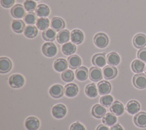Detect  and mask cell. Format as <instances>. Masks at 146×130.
Here are the masks:
<instances>
[{"mask_svg":"<svg viewBox=\"0 0 146 130\" xmlns=\"http://www.w3.org/2000/svg\"><path fill=\"white\" fill-rule=\"evenodd\" d=\"M64 89L63 86L60 84H54L49 89V94L54 98L58 99L62 97Z\"/></svg>","mask_w":146,"mask_h":130,"instance_id":"obj_10","label":"cell"},{"mask_svg":"<svg viewBox=\"0 0 146 130\" xmlns=\"http://www.w3.org/2000/svg\"><path fill=\"white\" fill-rule=\"evenodd\" d=\"M50 26L56 31H59L65 27L64 20L60 17H54L51 19Z\"/></svg>","mask_w":146,"mask_h":130,"instance_id":"obj_20","label":"cell"},{"mask_svg":"<svg viewBox=\"0 0 146 130\" xmlns=\"http://www.w3.org/2000/svg\"><path fill=\"white\" fill-rule=\"evenodd\" d=\"M76 50V46L71 42L64 43L62 47V52L66 55H71L73 54Z\"/></svg>","mask_w":146,"mask_h":130,"instance_id":"obj_29","label":"cell"},{"mask_svg":"<svg viewBox=\"0 0 146 130\" xmlns=\"http://www.w3.org/2000/svg\"><path fill=\"white\" fill-rule=\"evenodd\" d=\"M96 130H110V129L105 124H99Z\"/></svg>","mask_w":146,"mask_h":130,"instance_id":"obj_44","label":"cell"},{"mask_svg":"<svg viewBox=\"0 0 146 130\" xmlns=\"http://www.w3.org/2000/svg\"><path fill=\"white\" fill-rule=\"evenodd\" d=\"M117 121L116 116L112 113H107L103 117L102 122L107 126H112L116 124Z\"/></svg>","mask_w":146,"mask_h":130,"instance_id":"obj_28","label":"cell"},{"mask_svg":"<svg viewBox=\"0 0 146 130\" xmlns=\"http://www.w3.org/2000/svg\"><path fill=\"white\" fill-rule=\"evenodd\" d=\"M106 60L107 63L109 65L115 66L119 63L120 58L119 55L117 53L115 52H111L107 55Z\"/></svg>","mask_w":146,"mask_h":130,"instance_id":"obj_27","label":"cell"},{"mask_svg":"<svg viewBox=\"0 0 146 130\" xmlns=\"http://www.w3.org/2000/svg\"><path fill=\"white\" fill-rule=\"evenodd\" d=\"M97 87L98 92L101 95H107L111 92V84L106 80H102L99 82Z\"/></svg>","mask_w":146,"mask_h":130,"instance_id":"obj_14","label":"cell"},{"mask_svg":"<svg viewBox=\"0 0 146 130\" xmlns=\"http://www.w3.org/2000/svg\"><path fill=\"white\" fill-rule=\"evenodd\" d=\"M88 76V70L84 66L80 67L75 71V76L76 79L79 81L86 80L87 79Z\"/></svg>","mask_w":146,"mask_h":130,"instance_id":"obj_25","label":"cell"},{"mask_svg":"<svg viewBox=\"0 0 146 130\" xmlns=\"http://www.w3.org/2000/svg\"><path fill=\"white\" fill-rule=\"evenodd\" d=\"M35 1H39V0H35Z\"/></svg>","mask_w":146,"mask_h":130,"instance_id":"obj_46","label":"cell"},{"mask_svg":"<svg viewBox=\"0 0 146 130\" xmlns=\"http://www.w3.org/2000/svg\"><path fill=\"white\" fill-rule=\"evenodd\" d=\"M98 89L94 83H90L87 84L85 87V93L86 95L90 98H95L97 96Z\"/></svg>","mask_w":146,"mask_h":130,"instance_id":"obj_31","label":"cell"},{"mask_svg":"<svg viewBox=\"0 0 146 130\" xmlns=\"http://www.w3.org/2000/svg\"><path fill=\"white\" fill-rule=\"evenodd\" d=\"M15 2V0H1V5L5 8L11 7Z\"/></svg>","mask_w":146,"mask_h":130,"instance_id":"obj_42","label":"cell"},{"mask_svg":"<svg viewBox=\"0 0 146 130\" xmlns=\"http://www.w3.org/2000/svg\"><path fill=\"white\" fill-rule=\"evenodd\" d=\"M92 63L96 67L99 68L104 67L107 63L104 54L99 53L95 54L92 58Z\"/></svg>","mask_w":146,"mask_h":130,"instance_id":"obj_9","label":"cell"},{"mask_svg":"<svg viewBox=\"0 0 146 130\" xmlns=\"http://www.w3.org/2000/svg\"><path fill=\"white\" fill-rule=\"evenodd\" d=\"M113 101V97L110 95H105L100 99V104L105 107H110Z\"/></svg>","mask_w":146,"mask_h":130,"instance_id":"obj_36","label":"cell"},{"mask_svg":"<svg viewBox=\"0 0 146 130\" xmlns=\"http://www.w3.org/2000/svg\"><path fill=\"white\" fill-rule=\"evenodd\" d=\"M104 78L107 80L112 79L116 77L117 74V68L112 66H106L103 69Z\"/></svg>","mask_w":146,"mask_h":130,"instance_id":"obj_8","label":"cell"},{"mask_svg":"<svg viewBox=\"0 0 146 130\" xmlns=\"http://www.w3.org/2000/svg\"><path fill=\"white\" fill-rule=\"evenodd\" d=\"M36 16L33 12H29L27 13L24 17V21L29 25H34L36 21Z\"/></svg>","mask_w":146,"mask_h":130,"instance_id":"obj_38","label":"cell"},{"mask_svg":"<svg viewBox=\"0 0 146 130\" xmlns=\"http://www.w3.org/2000/svg\"><path fill=\"white\" fill-rule=\"evenodd\" d=\"M133 44L137 48H144L146 46V36L144 34H137L133 39Z\"/></svg>","mask_w":146,"mask_h":130,"instance_id":"obj_15","label":"cell"},{"mask_svg":"<svg viewBox=\"0 0 146 130\" xmlns=\"http://www.w3.org/2000/svg\"><path fill=\"white\" fill-rule=\"evenodd\" d=\"M12 67V63L10 59L7 57L0 58V72L5 74L9 72Z\"/></svg>","mask_w":146,"mask_h":130,"instance_id":"obj_11","label":"cell"},{"mask_svg":"<svg viewBox=\"0 0 146 130\" xmlns=\"http://www.w3.org/2000/svg\"><path fill=\"white\" fill-rule=\"evenodd\" d=\"M43 54L47 57L54 56L57 53L56 46L51 42L44 43L42 47Z\"/></svg>","mask_w":146,"mask_h":130,"instance_id":"obj_3","label":"cell"},{"mask_svg":"<svg viewBox=\"0 0 146 130\" xmlns=\"http://www.w3.org/2000/svg\"><path fill=\"white\" fill-rule=\"evenodd\" d=\"M35 13L39 17H46L49 15V7L44 4H39L35 9Z\"/></svg>","mask_w":146,"mask_h":130,"instance_id":"obj_26","label":"cell"},{"mask_svg":"<svg viewBox=\"0 0 146 130\" xmlns=\"http://www.w3.org/2000/svg\"><path fill=\"white\" fill-rule=\"evenodd\" d=\"M12 30L17 33H21L24 31L25 24L23 21L20 19L14 20L11 23Z\"/></svg>","mask_w":146,"mask_h":130,"instance_id":"obj_30","label":"cell"},{"mask_svg":"<svg viewBox=\"0 0 146 130\" xmlns=\"http://www.w3.org/2000/svg\"><path fill=\"white\" fill-rule=\"evenodd\" d=\"M71 41L76 44H80L84 39V35L82 31L78 29L73 30L70 35Z\"/></svg>","mask_w":146,"mask_h":130,"instance_id":"obj_16","label":"cell"},{"mask_svg":"<svg viewBox=\"0 0 146 130\" xmlns=\"http://www.w3.org/2000/svg\"><path fill=\"white\" fill-rule=\"evenodd\" d=\"M39 125V120L34 116L27 117L25 122V125L27 130H36L38 129Z\"/></svg>","mask_w":146,"mask_h":130,"instance_id":"obj_7","label":"cell"},{"mask_svg":"<svg viewBox=\"0 0 146 130\" xmlns=\"http://www.w3.org/2000/svg\"><path fill=\"white\" fill-rule=\"evenodd\" d=\"M140 109V105L139 103L134 100L129 101L125 107V109L127 110V111L131 115H134L137 113L139 111Z\"/></svg>","mask_w":146,"mask_h":130,"instance_id":"obj_21","label":"cell"},{"mask_svg":"<svg viewBox=\"0 0 146 130\" xmlns=\"http://www.w3.org/2000/svg\"><path fill=\"white\" fill-rule=\"evenodd\" d=\"M25 13V7L21 4H17L11 9V14L15 18H22Z\"/></svg>","mask_w":146,"mask_h":130,"instance_id":"obj_13","label":"cell"},{"mask_svg":"<svg viewBox=\"0 0 146 130\" xmlns=\"http://www.w3.org/2000/svg\"><path fill=\"white\" fill-rule=\"evenodd\" d=\"M70 31L68 30L64 29L60 30L56 35V40L60 44L66 43L70 40Z\"/></svg>","mask_w":146,"mask_h":130,"instance_id":"obj_24","label":"cell"},{"mask_svg":"<svg viewBox=\"0 0 146 130\" xmlns=\"http://www.w3.org/2000/svg\"><path fill=\"white\" fill-rule=\"evenodd\" d=\"M144 71H145V73L146 74V66L145 67V69H144Z\"/></svg>","mask_w":146,"mask_h":130,"instance_id":"obj_45","label":"cell"},{"mask_svg":"<svg viewBox=\"0 0 146 130\" xmlns=\"http://www.w3.org/2000/svg\"><path fill=\"white\" fill-rule=\"evenodd\" d=\"M36 27L40 30H45L47 29L50 25V22L48 18L46 17H40L37 19L36 22Z\"/></svg>","mask_w":146,"mask_h":130,"instance_id":"obj_34","label":"cell"},{"mask_svg":"<svg viewBox=\"0 0 146 130\" xmlns=\"http://www.w3.org/2000/svg\"><path fill=\"white\" fill-rule=\"evenodd\" d=\"M131 68L133 72L140 73L142 72L145 69V64L140 60L136 59L132 62Z\"/></svg>","mask_w":146,"mask_h":130,"instance_id":"obj_33","label":"cell"},{"mask_svg":"<svg viewBox=\"0 0 146 130\" xmlns=\"http://www.w3.org/2000/svg\"><path fill=\"white\" fill-rule=\"evenodd\" d=\"M133 84L135 87L139 89H143L146 87V75L144 74L135 75L133 78Z\"/></svg>","mask_w":146,"mask_h":130,"instance_id":"obj_5","label":"cell"},{"mask_svg":"<svg viewBox=\"0 0 146 130\" xmlns=\"http://www.w3.org/2000/svg\"><path fill=\"white\" fill-rule=\"evenodd\" d=\"M94 42L98 47L104 48L108 45L109 39L106 34L103 32H99L94 36Z\"/></svg>","mask_w":146,"mask_h":130,"instance_id":"obj_1","label":"cell"},{"mask_svg":"<svg viewBox=\"0 0 146 130\" xmlns=\"http://www.w3.org/2000/svg\"><path fill=\"white\" fill-rule=\"evenodd\" d=\"M9 83L13 88H20L25 83V78L21 74H15L11 75L9 78Z\"/></svg>","mask_w":146,"mask_h":130,"instance_id":"obj_2","label":"cell"},{"mask_svg":"<svg viewBox=\"0 0 146 130\" xmlns=\"http://www.w3.org/2000/svg\"><path fill=\"white\" fill-rule=\"evenodd\" d=\"M25 9L29 12H33L36 8V3L33 0H26L23 3Z\"/></svg>","mask_w":146,"mask_h":130,"instance_id":"obj_39","label":"cell"},{"mask_svg":"<svg viewBox=\"0 0 146 130\" xmlns=\"http://www.w3.org/2000/svg\"><path fill=\"white\" fill-rule=\"evenodd\" d=\"M61 77L64 82H70L74 79V74L72 70H66L62 73Z\"/></svg>","mask_w":146,"mask_h":130,"instance_id":"obj_37","label":"cell"},{"mask_svg":"<svg viewBox=\"0 0 146 130\" xmlns=\"http://www.w3.org/2000/svg\"><path fill=\"white\" fill-rule=\"evenodd\" d=\"M68 67L67 61L63 58L57 59L54 63V68L57 72H63Z\"/></svg>","mask_w":146,"mask_h":130,"instance_id":"obj_23","label":"cell"},{"mask_svg":"<svg viewBox=\"0 0 146 130\" xmlns=\"http://www.w3.org/2000/svg\"><path fill=\"white\" fill-rule=\"evenodd\" d=\"M110 110L111 113L115 115L120 116L123 113L124 108L123 104L121 102L119 101H115L110 106Z\"/></svg>","mask_w":146,"mask_h":130,"instance_id":"obj_19","label":"cell"},{"mask_svg":"<svg viewBox=\"0 0 146 130\" xmlns=\"http://www.w3.org/2000/svg\"><path fill=\"white\" fill-rule=\"evenodd\" d=\"M133 121L139 127H146V112H140L137 113L133 117Z\"/></svg>","mask_w":146,"mask_h":130,"instance_id":"obj_18","label":"cell"},{"mask_svg":"<svg viewBox=\"0 0 146 130\" xmlns=\"http://www.w3.org/2000/svg\"><path fill=\"white\" fill-rule=\"evenodd\" d=\"M79 91L78 87L75 83H68L64 88V92L66 96L73 98L75 96Z\"/></svg>","mask_w":146,"mask_h":130,"instance_id":"obj_12","label":"cell"},{"mask_svg":"<svg viewBox=\"0 0 146 130\" xmlns=\"http://www.w3.org/2000/svg\"><path fill=\"white\" fill-rule=\"evenodd\" d=\"M70 130H86V129L79 122H76L71 125Z\"/></svg>","mask_w":146,"mask_h":130,"instance_id":"obj_41","label":"cell"},{"mask_svg":"<svg viewBox=\"0 0 146 130\" xmlns=\"http://www.w3.org/2000/svg\"><path fill=\"white\" fill-rule=\"evenodd\" d=\"M91 112L93 116L97 119H100L105 115L106 109L104 106L99 104H97L93 106Z\"/></svg>","mask_w":146,"mask_h":130,"instance_id":"obj_22","label":"cell"},{"mask_svg":"<svg viewBox=\"0 0 146 130\" xmlns=\"http://www.w3.org/2000/svg\"><path fill=\"white\" fill-rule=\"evenodd\" d=\"M66 107L62 104H56L52 108V116L56 119L63 118L66 115Z\"/></svg>","mask_w":146,"mask_h":130,"instance_id":"obj_4","label":"cell"},{"mask_svg":"<svg viewBox=\"0 0 146 130\" xmlns=\"http://www.w3.org/2000/svg\"><path fill=\"white\" fill-rule=\"evenodd\" d=\"M110 130H123V129L120 124H115V125H112L111 127Z\"/></svg>","mask_w":146,"mask_h":130,"instance_id":"obj_43","label":"cell"},{"mask_svg":"<svg viewBox=\"0 0 146 130\" xmlns=\"http://www.w3.org/2000/svg\"><path fill=\"white\" fill-rule=\"evenodd\" d=\"M56 36V32L52 29H47L42 32V38L44 40L51 42L55 40Z\"/></svg>","mask_w":146,"mask_h":130,"instance_id":"obj_35","label":"cell"},{"mask_svg":"<svg viewBox=\"0 0 146 130\" xmlns=\"http://www.w3.org/2000/svg\"><path fill=\"white\" fill-rule=\"evenodd\" d=\"M137 57L139 60L146 62V47L142 48L138 51Z\"/></svg>","mask_w":146,"mask_h":130,"instance_id":"obj_40","label":"cell"},{"mask_svg":"<svg viewBox=\"0 0 146 130\" xmlns=\"http://www.w3.org/2000/svg\"><path fill=\"white\" fill-rule=\"evenodd\" d=\"M67 63L69 67L74 70L80 67L82 64V60L78 55H72L67 58Z\"/></svg>","mask_w":146,"mask_h":130,"instance_id":"obj_17","label":"cell"},{"mask_svg":"<svg viewBox=\"0 0 146 130\" xmlns=\"http://www.w3.org/2000/svg\"><path fill=\"white\" fill-rule=\"evenodd\" d=\"M89 78L93 82H98L102 79V70L98 67H92L89 70Z\"/></svg>","mask_w":146,"mask_h":130,"instance_id":"obj_6","label":"cell"},{"mask_svg":"<svg viewBox=\"0 0 146 130\" xmlns=\"http://www.w3.org/2000/svg\"><path fill=\"white\" fill-rule=\"evenodd\" d=\"M38 30L36 27L33 25H28L25 27L23 33L24 35L29 38H33L35 37L38 34Z\"/></svg>","mask_w":146,"mask_h":130,"instance_id":"obj_32","label":"cell"}]
</instances>
